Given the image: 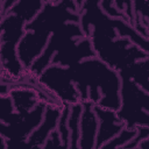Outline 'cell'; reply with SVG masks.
<instances>
[{
    "label": "cell",
    "instance_id": "6da1fadb",
    "mask_svg": "<svg viewBox=\"0 0 149 149\" xmlns=\"http://www.w3.org/2000/svg\"><path fill=\"white\" fill-rule=\"evenodd\" d=\"M64 79H65V77L63 78V83L65 84V86H69V85H70V83H69V80H64ZM59 81H61V80L58 79L57 81H55V84H51V85H49V86H51V87H54V86H55L56 84H57V86H59ZM48 83L50 84V83H54V81H48Z\"/></svg>",
    "mask_w": 149,
    "mask_h": 149
}]
</instances>
